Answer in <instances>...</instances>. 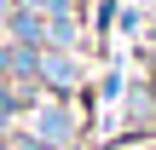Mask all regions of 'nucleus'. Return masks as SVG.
<instances>
[{
    "label": "nucleus",
    "mask_w": 156,
    "mask_h": 150,
    "mask_svg": "<svg viewBox=\"0 0 156 150\" xmlns=\"http://www.w3.org/2000/svg\"><path fill=\"white\" fill-rule=\"evenodd\" d=\"M41 75L52 81V92H75V87H81V69H75V58H64V52H41Z\"/></svg>",
    "instance_id": "f257e3e1"
},
{
    "label": "nucleus",
    "mask_w": 156,
    "mask_h": 150,
    "mask_svg": "<svg viewBox=\"0 0 156 150\" xmlns=\"http://www.w3.org/2000/svg\"><path fill=\"white\" fill-rule=\"evenodd\" d=\"M35 127H41V139H46V145H69V139H75V121H69L58 104H52V110H41V116H35Z\"/></svg>",
    "instance_id": "f03ea898"
},
{
    "label": "nucleus",
    "mask_w": 156,
    "mask_h": 150,
    "mask_svg": "<svg viewBox=\"0 0 156 150\" xmlns=\"http://www.w3.org/2000/svg\"><path fill=\"white\" fill-rule=\"evenodd\" d=\"M12 29H17V40H29V46H41V40H46V23H41V17H29L23 6L12 12Z\"/></svg>",
    "instance_id": "7ed1b4c3"
},
{
    "label": "nucleus",
    "mask_w": 156,
    "mask_h": 150,
    "mask_svg": "<svg viewBox=\"0 0 156 150\" xmlns=\"http://www.w3.org/2000/svg\"><path fill=\"white\" fill-rule=\"evenodd\" d=\"M46 40H52V46H69V40H75V23H69V17H52V23H46Z\"/></svg>",
    "instance_id": "20e7f679"
},
{
    "label": "nucleus",
    "mask_w": 156,
    "mask_h": 150,
    "mask_svg": "<svg viewBox=\"0 0 156 150\" xmlns=\"http://www.w3.org/2000/svg\"><path fill=\"white\" fill-rule=\"evenodd\" d=\"M6 6H12V0H0V12H6Z\"/></svg>",
    "instance_id": "39448f33"
}]
</instances>
